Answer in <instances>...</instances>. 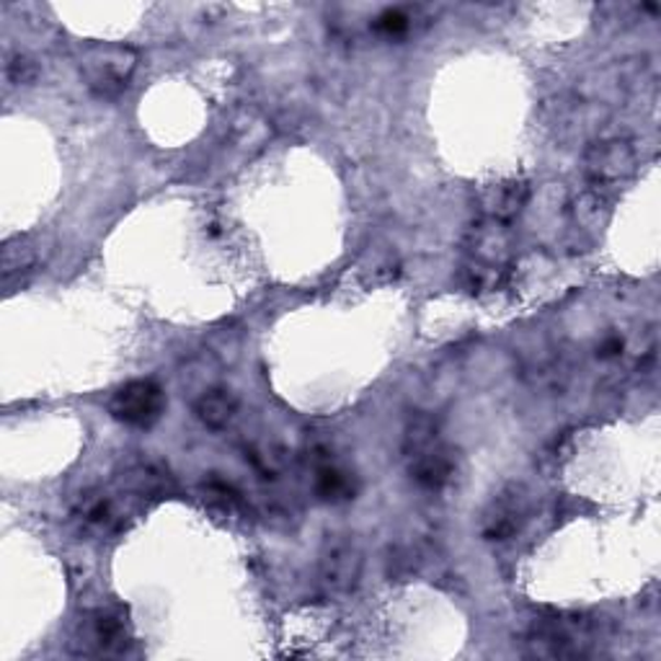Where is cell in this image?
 <instances>
[{
    "label": "cell",
    "mask_w": 661,
    "mask_h": 661,
    "mask_svg": "<svg viewBox=\"0 0 661 661\" xmlns=\"http://www.w3.org/2000/svg\"><path fill=\"white\" fill-rule=\"evenodd\" d=\"M515 256V231L511 223L481 217L465 233L463 282L473 293L496 290L507 276Z\"/></svg>",
    "instance_id": "obj_1"
},
{
    "label": "cell",
    "mask_w": 661,
    "mask_h": 661,
    "mask_svg": "<svg viewBox=\"0 0 661 661\" xmlns=\"http://www.w3.org/2000/svg\"><path fill=\"white\" fill-rule=\"evenodd\" d=\"M597 644V623L587 615H551L524 638V653L535 659H585Z\"/></svg>",
    "instance_id": "obj_2"
},
{
    "label": "cell",
    "mask_w": 661,
    "mask_h": 661,
    "mask_svg": "<svg viewBox=\"0 0 661 661\" xmlns=\"http://www.w3.org/2000/svg\"><path fill=\"white\" fill-rule=\"evenodd\" d=\"M138 68V52L127 45H91L81 52V73L88 88L102 98H114L130 85Z\"/></svg>",
    "instance_id": "obj_3"
},
{
    "label": "cell",
    "mask_w": 661,
    "mask_h": 661,
    "mask_svg": "<svg viewBox=\"0 0 661 661\" xmlns=\"http://www.w3.org/2000/svg\"><path fill=\"white\" fill-rule=\"evenodd\" d=\"M362 551L350 535H329L321 548V581L333 594H350L362 579Z\"/></svg>",
    "instance_id": "obj_4"
},
{
    "label": "cell",
    "mask_w": 661,
    "mask_h": 661,
    "mask_svg": "<svg viewBox=\"0 0 661 661\" xmlns=\"http://www.w3.org/2000/svg\"><path fill=\"white\" fill-rule=\"evenodd\" d=\"M166 396L158 382L153 380H132L111 396L109 414L127 426H153L163 414Z\"/></svg>",
    "instance_id": "obj_5"
},
{
    "label": "cell",
    "mask_w": 661,
    "mask_h": 661,
    "mask_svg": "<svg viewBox=\"0 0 661 661\" xmlns=\"http://www.w3.org/2000/svg\"><path fill=\"white\" fill-rule=\"evenodd\" d=\"M581 163H585V176L594 187H607V184L625 181L634 176L636 151L628 140H602L587 147Z\"/></svg>",
    "instance_id": "obj_6"
},
{
    "label": "cell",
    "mask_w": 661,
    "mask_h": 661,
    "mask_svg": "<svg viewBox=\"0 0 661 661\" xmlns=\"http://www.w3.org/2000/svg\"><path fill=\"white\" fill-rule=\"evenodd\" d=\"M530 511V501H528V492L517 483L501 488L499 494L494 496L488 509L483 511L481 520V532L486 540H494V543H501V540L515 538L517 532L522 530L524 520H528Z\"/></svg>",
    "instance_id": "obj_7"
},
{
    "label": "cell",
    "mask_w": 661,
    "mask_h": 661,
    "mask_svg": "<svg viewBox=\"0 0 661 661\" xmlns=\"http://www.w3.org/2000/svg\"><path fill=\"white\" fill-rule=\"evenodd\" d=\"M81 653H96V657H111L122 653L130 644V628L125 617L109 610H98L83 623L81 628Z\"/></svg>",
    "instance_id": "obj_8"
},
{
    "label": "cell",
    "mask_w": 661,
    "mask_h": 661,
    "mask_svg": "<svg viewBox=\"0 0 661 661\" xmlns=\"http://www.w3.org/2000/svg\"><path fill=\"white\" fill-rule=\"evenodd\" d=\"M530 202V184L524 179H504L488 184L479 191V204L483 217L501 220L511 223L515 217L522 215V210Z\"/></svg>",
    "instance_id": "obj_9"
},
{
    "label": "cell",
    "mask_w": 661,
    "mask_h": 661,
    "mask_svg": "<svg viewBox=\"0 0 661 661\" xmlns=\"http://www.w3.org/2000/svg\"><path fill=\"white\" fill-rule=\"evenodd\" d=\"M409 473L422 488H429V492H439L445 488L447 483L452 481L455 475V458L447 447L439 442L432 450H426L416 458L409 460Z\"/></svg>",
    "instance_id": "obj_10"
},
{
    "label": "cell",
    "mask_w": 661,
    "mask_h": 661,
    "mask_svg": "<svg viewBox=\"0 0 661 661\" xmlns=\"http://www.w3.org/2000/svg\"><path fill=\"white\" fill-rule=\"evenodd\" d=\"M194 414L208 429H225L238 414V398L225 388H208L197 398Z\"/></svg>",
    "instance_id": "obj_11"
},
{
    "label": "cell",
    "mask_w": 661,
    "mask_h": 661,
    "mask_svg": "<svg viewBox=\"0 0 661 661\" xmlns=\"http://www.w3.org/2000/svg\"><path fill=\"white\" fill-rule=\"evenodd\" d=\"M439 442H442V439H439L437 418L424 414V411H416L406 422V429H403V455H406V460L432 450V447H437Z\"/></svg>",
    "instance_id": "obj_12"
},
{
    "label": "cell",
    "mask_w": 661,
    "mask_h": 661,
    "mask_svg": "<svg viewBox=\"0 0 661 661\" xmlns=\"http://www.w3.org/2000/svg\"><path fill=\"white\" fill-rule=\"evenodd\" d=\"M37 261V248L28 238L13 236L3 244V280L9 284L16 274H24Z\"/></svg>",
    "instance_id": "obj_13"
},
{
    "label": "cell",
    "mask_w": 661,
    "mask_h": 661,
    "mask_svg": "<svg viewBox=\"0 0 661 661\" xmlns=\"http://www.w3.org/2000/svg\"><path fill=\"white\" fill-rule=\"evenodd\" d=\"M168 473L155 468L153 463H140L134 465L130 475H127V486L140 496H163L168 492Z\"/></svg>",
    "instance_id": "obj_14"
},
{
    "label": "cell",
    "mask_w": 661,
    "mask_h": 661,
    "mask_svg": "<svg viewBox=\"0 0 661 661\" xmlns=\"http://www.w3.org/2000/svg\"><path fill=\"white\" fill-rule=\"evenodd\" d=\"M316 492L321 499L326 501H339V499H350L352 496V483L344 473L337 471V468H321L318 471V481H316Z\"/></svg>",
    "instance_id": "obj_15"
},
{
    "label": "cell",
    "mask_w": 661,
    "mask_h": 661,
    "mask_svg": "<svg viewBox=\"0 0 661 661\" xmlns=\"http://www.w3.org/2000/svg\"><path fill=\"white\" fill-rule=\"evenodd\" d=\"M607 208H605V199H602L597 191H585L577 202H574V217H577L579 225L585 227H597L605 220Z\"/></svg>",
    "instance_id": "obj_16"
},
{
    "label": "cell",
    "mask_w": 661,
    "mask_h": 661,
    "mask_svg": "<svg viewBox=\"0 0 661 661\" xmlns=\"http://www.w3.org/2000/svg\"><path fill=\"white\" fill-rule=\"evenodd\" d=\"M83 520L88 524H98V528H106V524L114 522V507L111 501L102 494H88V499L83 501L81 507Z\"/></svg>",
    "instance_id": "obj_17"
},
{
    "label": "cell",
    "mask_w": 661,
    "mask_h": 661,
    "mask_svg": "<svg viewBox=\"0 0 661 661\" xmlns=\"http://www.w3.org/2000/svg\"><path fill=\"white\" fill-rule=\"evenodd\" d=\"M409 28L411 19L406 16V11L401 9L386 11L375 19V32L382 34V37H403V34H409Z\"/></svg>",
    "instance_id": "obj_18"
},
{
    "label": "cell",
    "mask_w": 661,
    "mask_h": 661,
    "mask_svg": "<svg viewBox=\"0 0 661 661\" xmlns=\"http://www.w3.org/2000/svg\"><path fill=\"white\" fill-rule=\"evenodd\" d=\"M5 75H9V81H11V83H16V85H28V83L37 81L39 68H37V62L32 60V57L16 55V57H11L9 66H5Z\"/></svg>",
    "instance_id": "obj_19"
},
{
    "label": "cell",
    "mask_w": 661,
    "mask_h": 661,
    "mask_svg": "<svg viewBox=\"0 0 661 661\" xmlns=\"http://www.w3.org/2000/svg\"><path fill=\"white\" fill-rule=\"evenodd\" d=\"M623 352V339H617V337H610V339H605L602 341V346H600V357H617V354Z\"/></svg>",
    "instance_id": "obj_20"
}]
</instances>
